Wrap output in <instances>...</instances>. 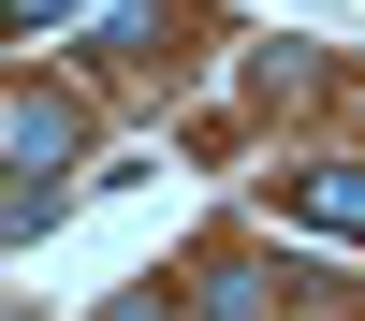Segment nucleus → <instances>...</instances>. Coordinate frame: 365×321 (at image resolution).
Here are the masks:
<instances>
[{
    "instance_id": "1",
    "label": "nucleus",
    "mask_w": 365,
    "mask_h": 321,
    "mask_svg": "<svg viewBox=\"0 0 365 321\" xmlns=\"http://www.w3.org/2000/svg\"><path fill=\"white\" fill-rule=\"evenodd\" d=\"M278 219H307V233H365V161H307V175H278Z\"/></svg>"
},
{
    "instance_id": "2",
    "label": "nucleus",
    "mask_w": 365,
    "mask_h": 321,
    "mask_svg": "<svg viewBox=\"0 0 365 321\" xmlns=\"http://www.w3.org/2000/svg\"><path fill=\"white\" fill-rule=\"evenodd\" d=\"M103 321H175V307H161V292H117V307H103Z\"/></svg>"
},
{
    "instance_id": "3",
    "label": "nucleus",
    "mask_w": 365,
    "mask_h": 321,
    "mask_svg": "<svg viewBox=\"0 0 365 321\" xmlns=\"http://www.w3.org/2000/svg\"><path fill=\"white\" fill-rule=\"evenodd\" d=\"M58 15H73V0H15V29H58Z\"/></svg>"
}]
</instances>
